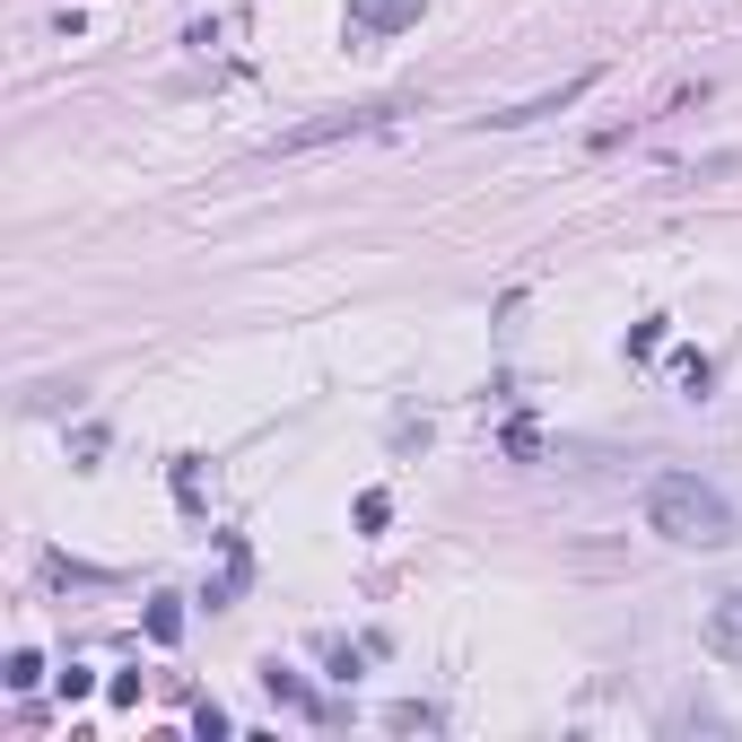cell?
I'll return each instance as SVG.
<instances>
[{"instance_id": "cell-1", "label": "cell", "mask_w": 742, "mask_h": 742, "mask_svg": "<svg viewBox=\"0 0 742 742\" xmlns=\"http://www.w3.org/2000/svg\"><path fill=\"white\" fill-rule=\"evenodd\" d=\"M646 524H655L664 542H681V550H725V542H734V506H725V490H708L699 472H655Z\"/></svg>"}, {"instance_id": "cell-2", "label": "cell", "mask_w": 742, "mask_h": 742, "mask_svg": "<svg viewBox=\"0 0 742 742\" xmlns=\"http://www.w3.org/2000/svg\"><path fill=\"white\" fill-rule=\"evenodd\" d=\"M393 114H402V106H341V114H315V123H288L280 140H271V149H288V157H297V149H324V140H359V131H384Z\"/></svg>"}, {"instance_id": "cell-3", "label": "cell", "mask_w": 742, "mask_h": 742, "mask_svg": "<svg viewBox=\"0 0 742 742\" xmlns=\"http://www.w3.org/2000/svg\"><path fill=\"white\" fill-rule=\"evenodd\" d=\"M586 88H594V70H577V79H559V88H542V97H524V106H498L490 123H498V131H515V123H542V114H559V106H577Z\"/></svg>"}, {"instance_id": "cell-4", "label": "cell", "mask_w": 742, "mask_h": 742, "mask_svg": "<svg viewBox=\"0 0 742 742\" xmlns=\"http://www.w3.org/2000/svg\"><path fill=\"white\" fill-rule=\"evenodd\" d=\"M699 646L717 655V664H742V594H717L708 620H699Z\"/></svg>"}, {"instance_id": "cell-5", "label": "cell", "mask_w": 742, "mask_h": 742, "mask_svg": "<svg viewBox=\"0 0 742 742\" xmlns=\"http://www.w3.org/2000/svg\"><path fill=\"white\" fill-rule=\"evenodd\" d=\"M498 446H506V463H542V455H550L542 419H506V437H498Z\"/></svg>"}, {"instance_id": "cell-6", "label": "cell", "mask_w": 742, "mask_h": 742, "mask_svg": "<svg viewBox=\"0 0 742 742\" xmlns=\"http://www.w3.org/2000/svg\"><path fill=\"white\" fill-rule=\"evenodd\" d=\"M262 690H271V699H280V708H306V717H324V708H315V699H306V681H297V673H288V664H262Z\"/></svg>"}, {"instance_id": "cell-7", "label": "cell", "mask_w": 742, "mask_h": 742, "mask_svg": "<svg viewBox=\"0 0 742 742\" xmlns=\"http://www.w3.org/2000/svg\"><path fill=\"white\" fill-rule=\"evenodd\" d=\"M350 18H359V26H411L419 0H350Z\"/></svg>"}, {"instance_id": "cell-8", "label": "cell", "mask_w": 742, "mask_h": 742, "mask_svg": "<svg viewBox=\"0 0 742 742\" xmlns=\"http://www.w3.org/2000/svg\"><path fill=\"white\" fill-rule=\"evenodd\" d=\"M149 637H157V646H175V637H184V603H175V594H157V603H149Z\"/></svg>"}, {"instance_id": "cell-9", "label": "cell", "mask_w": 742, "mask_h": 742, "mask_svg": "<svg viewBox=\"0 0 742 742\" xmlns=\"http://www.w3.org/2000/svg\"><path fill=\"white\" fill-rule=\"evenodd\" d=\"M0 681H9V690H35V681H44V655H35V646H18V655L0 664Z\"/></svg>"}, {"instance_id": "cell-10", "label": "cell", "mask_w": 742, "mask_h": 742, "mask_svg": "<svg viewBox=\"0 0 742 742\" xmlns=\"http://www.w3.org/2000/svg\"><path fill=\"white\" fill-rule=\"evenodd\" d=\"M384 725H393V734H437V708H419V699H402V708H384Z\"/></svg>"}, {"instance_id": "cell-11", "label": "cell", "mask_w": 742, "mask_h": 742, "mask_svg": "<svg viewBox=\"0 0 742 742\" xmlns=\"http://www.w3.org/2000/svg\"><path fill=\"white\" fill-rule=\"evenodd\" d=\"M673 375H681V393H690V402H699V393H708V384H717V368H708V359H699V350H681V359H673Z\"/></svg>"}, {"instance_id": "cell-12", "label": "cell", "mask_w": 742, "mask_h": 742, "mask_svg": "<svg viewBox=\"0 0 742 742\" xmlns=\"http://www.w3.org/2000/svg\"><path fill=\"white\" fill-rule=\"evenodd\" d=\"M350 515H359V533H384V515H393V498H384V490H368L359 506H350Z\"/></svg>"}, {"instance_id": "cell-13", "label": "cell", "mask_w": 742, "mask_h": 742, "mask_svg": "<svg viewBox=\"0 0 742 742\" xmlns=\"http://www.w3.org/2000/svg\"><path fill=\"white\" fill-rule=\"evenodd\" d=\"M175 498H184V506H193V515H201V463H193V455H184V463H175Z\"/></svg>"}, {"instance_id": "cell-14", "label": "cell", "mask_w": 742, "mask_h": 742, "mask_svg": "<svg viewBox=\"0 0 742 742\" xmlns=\"http://www.w3.org/2000/svg\"><path fill=\"white\" fill-rule=\"evenodd\" d=\"M655 350H664V315H655V324H637V332H629V359H655Z\"/></svg>"}, {"instance_id": "cell-15", "label": "cell", "mask_w": 742, "mask_h": 742, "mask_svg": "<svg viewBox=\"0 0 742 742\" xmlns=\"http://www.w3.org/2000/svg\"><path fill=\"white\" fill-rule=\"evenodd\" d=\"M53 681H62V699H88V690H97V673H88V664H62Z\"/></svg>"}, {"instance_id": "cell-16", "label": "cell", "mask_w": 742, "mask_h": 742, "mask_svg": "<svg viewBox=\"0 0 742 742\" xmlns=\"http://www.w3.org/2000/svg\"><path fill=\"white\" fill-rule=\"evenodd\" d=\"M193 734L219 742V734H228V708H210V699H201V708H193Z\"/></svg>"}]
</instances>
